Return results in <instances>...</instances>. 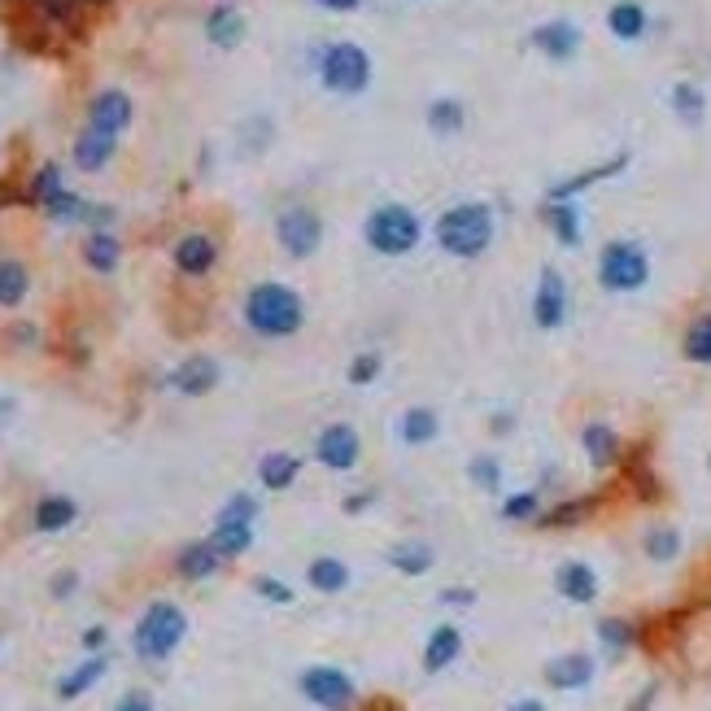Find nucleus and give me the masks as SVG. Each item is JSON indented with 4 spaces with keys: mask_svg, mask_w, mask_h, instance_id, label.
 Wrapping results in <instances>:
<instances>
[{
    "mask_svg": "<svg viewBox=\"0 0 711 711\" xmlns=\"http://www.w3.org/2000/svg\"><path fill=\"white\" fill-rule=\"evenodd\" d=\"M376 376H380V358L376 354L354 358V367H349V384H371Z\"/></svg>",
    "mask_w": 711,
    "mask_h": 711,
    "instance_id": "c03bdc74",
    "label": "nucleus"
},
{
    "mask_svg": "<svg viewBox=\"0 0 711 711\" xmlns=\"http://www.w3.org/2000/svg\"><path fill=\"white\" fill-rule=\"evenodd\" d=\"M445 602H459V607H467V602H476V594H472V589H450Z\"/></svg>",
    "mask_w": 711,
    "mask_h": 711,
    "instance_id": "8fccbe9b",
    "label": "nucleus"
},
{
    "mask_svg": "<svg viewBox=\"0 0 711 711\" xmlns=\"http://www.w3.org/2000/svg\"><path fill=\"white\" fill-rule=\"evenodd\" d=\"M88 123L101 127V131H110V136H118V131L131 123V101H127V92H118V88L101 92V96L92 101V110H88Z\"/></svg>",
    "mask_w": 711,
    "mask_h": 711,
    "instance_id": "ddd939ff",
    "label": "nucleus"
},
{
    "mask_svg": "<svg viewBox=\"0 0 711 711\" xmlns=\"http://www.w3.org/2000/svg\"><path fill=\"white\" fill-rule=\"evenodd\" d=\"M707 467H711V454H707Z\"/></svg>",
    "mask_w": 711,
    "mask_h": 711,
    "instance_id": "5fc2aeb1",
    "label": "nucleus"
},
{
    "mask_svg": "<svg viewBox=\"0 0 711 711\" xmlns=\"http://www.w3.org/2000/svg\"><path fill=\"white\" fill-rule=\"evenodd\" d=\"M428 127L441 131V136H454V131L463 127V105L459 101H437L428 110Z\"/></svg>",
    "mask_w": 711,
    "mask_h": 711,
    "instance_id": "e433bc0d",
    "label": "nucleus"
},
{
    "mask_svg": "<svg viewBox=\"0 0 711 711\" xmlns=\"http://www.w3.org/2000/svg\"><path fill=\"white\" fill-rule=\"evenodd\" d=\"M101 642H105V629H88V637H83V646H88V650L101 646Z\"/></svg>",
    "mask_w": 711,
    "mask_h": 711,
    "instance_id": "603ef678",
    "label": "nucleus"
},
{
    "mask_svg": "<svg viewBox=\"0 0 711 711\" xmlns=\"http://www.w3.org/2000/svg\"><path fill=\"white\" fill-rule=\"evenodd\" d=\"M214 568H219V550H214L210 541H197V546H188L179 554V572H184L188 581H206Z\"/></svg>",
    "mask_w": 711,
    "mask_h": 711,
    "instance_id": "bb28decb",
    "label": "nucleus"
},
{
    "mask_svg": "<svg viewBox=\"0 0 711 711\" xmlns=\"http://www.w3.org/2000/svg\"><path fill=\"white\" fill-rule=\"evenodd\" d=\"M672 110H677L690 127H698V123H703L707 101H703V92H698L694 83H677V88H672Z\"/></svg>",
    "mask_w": 711,
    "mask_h": 711,
    "instance_id": "f704fd0d",
    "label": "nucleus"
},
{
    "mask_svg": "<svg viewBox=\"0 0 711 711\" xmlns=\"http://www.w3.org/2000/svg\"><path fill=\"white\" fill-rule=\"evenodd\" d=\"M297 472H301V463L293 459V454H267L262 467H258V476H262V485L267 489H288L297 480Z\"/></svg>",
    "mask_w": 711,
    "mask_h": 711,
    "instance_id": "c756f323",
    "label": "nucleus"
},
{
    "mask_svg": "<svg viewBox=\"0 0 711 711\" xmlns=\"http://www.w3.org/2000/svg\"><path fill=\"white\" fill-rule=\"evenodd\" d=\"M105 677V659L96 655V659H88V664H79L75 672H70V677H62V685H57V694L62 698H79L83 690H92L96 681Z\"/></svg>",
    "mask_w": 711,
    "mask_h": 711,
    "instance_id": "72a5a7b5",
    "label": "nucleus"
},
{
    "mask_svg": "<svg viewBox=\"0 0 711 711\" xmlns=\"http://www.w3.org/2000/svg\"><path fill=\"white\" fill-rule=\"evenodd\" d=\"M319 75L332 92L354 96V92H363L367 79H371V57L358 44H332L319 62Z\"/></svg>",
    "mask_w": 711,
    "mask_h": 711,
    "instance_id": "423d86ee",
    "label": "nucleus"
},
{
    "mask_svg": "<svg viewBox=\"0 0 711 711\" xmlns=\"http://www.w3.org/2000/svg\"><path fill=\"white\" fill-rule=\"evenodd\" d=\"M83 258H88L92 271L110 275V271L118 267V236H114V232H92L88 245H83Z\"/></svg>",
    "mask_w": 711,
    "mask_h": 711,
    "instance_id": "393cba45",
    "label": "nucleus"
},
{
    "mask_svg": "<svg viewBox=\"0 0 711 711\" xmlns=\"http://www.w3.org/2000/svg\"><path fill=\"white\" fill-rule=\"evenodd\" d=\"M546 223L554 227L559 245H581V214L572 210V201H546Z\"/></svg>",
    "mask_w": 711,
    "mask_h": 711,
    "instance_id": "412c9836",
    "label": "nucleus"
},
{
    "mask_svg": "<svg viewBox=\"0 0 711 711\" xmlns=\"http://www.w3.org/2000/svg\"><path fill=\"white\" fill-rule=\"evenodd\" d=\"M511 711H546L541 698H520V703H511Z\"/></svg>",
    "mask_w": 711,
    "mask_h": 711,
    "instance_id": "3c124183",
    "label": "nucleus"
},
{
    "mask_svg": "<svg viewBox=\"0 0 711 711\" xmlns=\"http://www.w3.org/2000/svg\"><path fill=\"white\" fill-rule=\"evenodd\" d=\"M533 44L546 57H554V62H568L576 48H581V31H576L572 22H546V27L533 31Z\"/></svg>",
    "mask_w": 711,
    "mask_h": 711,
    "instance_id": "2eb2a0df",
    "label": "nucleus"
},
{
    "mask_svg": "<svg viewBox=\"0 0 711 711\" xmlns=\"http://www.w3.org/2000/svg\"><path fill=\"white\" fill-rule=\"evenodd\" d=\"M581 445H585V459L594 463L598 472H602V467L616 463V459H620V450H624V445H620V432L611 428V424H585Z\"/></svg>",
    "mask_w": 711,
    "mask_h": 711,
    "instance_id": "4468645a",
    "label": "nucleus"
},
{
    "mask_svg": "<svg viewBox=\"0 0 711 711\" xmlns=\"http://www.w3.org/2000/svg\"><path fill=\"white\" fill-rule=\"evenodd\" d=\"M459 650H463V633L454 629V624H441V629L428 637V650H424V668H428V672H441V668H450L454 659H459Z\"/></svg>",
    "mask_w": 711,
    "mask_h": 711,
    "instance_id": "6ab92c4d",
    "label": "nucleus"
},
{
    "mask_svg": "<svg viewBox=\"0 0 711 711\" xmlns=\"http://www.w3.org/2000/svg\"><path fill=\"white\" fill-rule=\"evenodd\" d=\"M642 550H646V559H655V563H672L681 554V533L672 524H655L646 533L642 541Z\"/></svg>",
    "mask_w": 711,
    "mask_h": 711,
    "instance_id": "c85d7f7f",
    "label": "nucleus"
},
{
    "mask_svg": "<svg viewBox=\"0 0 711 711\" xmlns=\"http://www.w3.org/2000/svg\"><path fill=\"white\" fill-rule=\"evenodd\" d=\"M301 297L284 284H258L245 301V319L258 336H293L301 328Z\"/></svg>",
    "mask_w": 711,
    "mask_h": 711,
    "instance_id": "f257e3e1",
    "label": "nucleus"
},
{
    "mask_svg": "<svg viewBox=\"0 0 711 711\" xmlns=\"http://www.w3.org/2000/svg\"><path fill=\"white\" fill-rule=\"evenodd\" d=\"M184 633H188L184 611L171 607V602H153V607L144 611V620L136 624V655L140 659H166L179 642H184Z\"/></svg>",
    "mask_w": 711,
    "mask_h": 711,
    "instance_id": "7ed1b4c3",
    "label": "nucleus"
},
{
    "mask_svg": "<svg viewBox=\"0 0 711 711\" xmlns=\"http://www.w3.org/2000/svg\"><path fill=\"white\" fill-rule=\"evenodd\" d=\"M214 258H219V249H214L210 236H184L175 245V267L184 275H206L214 267Z\"/></svg>",
    "mask_w": 711,
    "mask_h": 711,
    "instance_id": "f3484780",
    "label": "nucleus"
},
{
    "mask_svg": "<svg viewBox=\"0 0 711 711\" xmlns=\"http://www.w3.org/2000/svg\"><path fill=\"white\" fill-rule=\"evenodd\" d=\"M594 655H585V650H568V655L550 659L546 664V685L550 690H585L589 681H594Z\"/></svg>",
    "mask_w": 711,
    "mask_h": 711,
    "instance_id": "9b49d317",
    "label": "nucleus"
},
{
    "mask_svg": "<svg viewBox=\"0 0 711 711\" xmlns=\"http://www.w3.org/2000/svg\"><path fill=\"white\" fill-rule=\"evenodd\" d=\"M537 511H541V498L533 489H524V493H511V498H506V506H502V515L506 520H537Z\"/></svg>",
    "mask_w": 711,
    "mask_h": 711,
    "instance_id": "58836bf2",
    "label": "nucleus"
},
{
    "mask_svg": "<svg viewBox=\"0 0 711 711\" xmlns=\"http://www.w3.org/2000/svg\"><path fill=\"white\" fill-rule=\"evenodd\" d=\"M62 192V171L57 166H44L40 175L31 179V188H27V201H35V206H48V201Z\"/></svg>",
    "mask_w": 711,
    "mask_h": 711,
    "instance_id": "4c0bfd02",
    "label": "nucleus"
},
{
    "mask_svg": "<svg viewBox=\"0 0 711 711\" xmlns=\"http://www.w3.org/2000/svg\"><path fill=\"white\" fill-rule=\"evenodd\" d=\"M27 267L14 258H5L0 262V306H18L22 297H27Z\"/></svg>",
    "mask_w": 711,
    "mask_h": 711,
    "instance_id": "473e14b6",
    "label": "nucleus"
},
{
    "mask_svg": "<svg viewBox=\"0 0 711 711\" xmlns=\"http://www.w3.org/2000/svg\"><path fill=\"white\" fill-rule=\"evenodd\" d=\"M249 541H253L249 524H223V520H219V528H214V537H210V546L219 550V559H236V554L249 550Z\"/></svg>",
    "mask_w": 711,
    "mask_h": 711,
    "instance_id": "7c9ffc66",
    "label": "nucleus"
},
{
    "mask_svg": "<svg viewBox=\"0 0 711 711\" xmlns=\"http://www.w3.org/2000/svg\"><path fill=\"white\" fill-rule=\"evenodd\" d=\"M533 319H537V328H546V332H554L563 319H568V284H563V275L554 267H546L537 280Z\"/></svg>",
    "mask_w": 711,
    "mask_h": 711,
    "instance_id": "1a4fd4ad",
    "label": "nucleus"
},
{
    "mask_svg": "<svg viewBox=\"0 0 711 711\" xmlns=\"http://www.w3.org/2000/svg\"><path fill=\"white\" fill-rule=\"evenodd\" d=\"M275 232H280V245L293 253V258H310V253L319 249V240H323V227L315 219V210H306V206L284 210L280 223H275Z\"/></svg>",
    "mask_w": 711,
    "mask_h": 711,
    "instance_id": "6e6552de",
    "label": "nucleus"
},
{
    "mask_svg": "<svg viewBox=\"0 0 711 711\" xmlns=\"http://www.w3.org/2000/svg\"><path fill=\"white\" fill-rule=\"evenodd\" d=\"M585 511H589V502H563V506H554V511L541 515V524H550V528H568V524L581 520Z\"/></svg>",
    "mask_w": 711,
    "mask_h": 711,
    "instance_id": "37998d69",
    "label": "nucleus"
},
{
    "mask_svg": "<svg viewBox=\"0 0 711 711\" xmlns=\"http://www.w3.org/2000/svg\"><path fill=\"white\" fill-rule=\"evenodd\" d=\"M554 589H559L568 602H576V607H589L602 585H598V572L589 568L585 559H568V563H559V572H554Z\"/></svg>",
    "mask_w": 711,
    "mask_h": 711,
    "instance_id": "f8f14e48",
    "label": "nucleus"
},
{
    "mask_svg": "<svg viewBox=\"0 0 711 711\" xmlns=\"http://www.w3.org/2000/svg\"><path fill=\"white\" fill-rule=\"evenodd\" d=\"M118 711H153V698L149 694H127L123 703H118Z\"/></svg>",
    "mask_w": 711,
    "mask_h": 711,
    "instance_id": "49530a36",
    "label": "nucleus"
},
{
    "mask_svg": "<svg viewBox=\"0 0 711 711\" xmlns=\"http://www.w3.org/2000/svg\"><path fill=\"white\" fill-rule=\"evenodd\" d=\"M83 5H105V0H83Z\"/></svg>",
    "mask_w": 711,
    "mask_h": 711,
    "instance_id": "864d4df0",
    "label": "nucleus"
},
{
    "mask_svg": "<svg viewBox=\"0 0 711 711\" xmlns=\"http://www.w3.org/2000/svg\"><path fill=\"white\" fill-rule=\"evenodd\" d=\"M70 589H75V572H62V576L53 581V594H57V598H66Z\"/></svg>",
    "mask_w": 711,
    "mask_h": 711,
    "instance_id": "de8ad7c7",
    "label": "nucleus"
},
{
    "mask_svg": "<svg viewBox=\"0 0 711 711\" xmlns=\"http://www.w3.org/2000/svg\"><path fill=\"white\" fill-rule=\"evenodd\" d=\"M323 9H332V14H349V9H358V0H319Z\"/></svg>",
    "mask_w": 711,
    "mask_h": 711,
    "instance_id": "09e8293b",
    "label": "nucleus"
},
{
    "mask_svg": "<svg viewBox=\"0 0 711 711\" xmlns=\"http://www.w3.org/2000/svg\"><path fill=\"white\" fill-rule=\"evenodd\" d=\"M206 35H210V44H219V48H236L240 35H245V18H240L236 9H214L206 22Z\"/></svg>",
    "mask_w": 711,
    "mask_h": 711,
    "instance_id": "4be33fe9",
    "label": "nucleus"
},
{
    "mask_svg": "<svg viewBox=\"0 0 711 711\" xmlns=\"http://www.w3.org/2000/svg\"><path fill=\"white\" fill-rule=\"evenodd\" d=\"M598 280L607 293H637L650 280V258L633 240H611L598 258Z\"/></svg>",
    "mask_w": 711,
    "mask_h": 711,
    "instance_id": "20e7f679",
    "label": "nucleus"
},
{
    "mask_svg": "<svg viewBox=\"0 0 711 711\" xmlns=\"http://www.w3.org/2000/svg\"><path fill=\"white\" fill-rule=\"evenodd\" d=\"M258 594H262V598H271V602H293V589L280 585L275 576H258Z\"/></svg>",
    "mask_w": 711,
    "mask_h": 711,
    "instance_id": "a18cd8bd",
    "label": "nucleus"
},
{
    "mask_svg": "<svg viewBox=\"0 0 711 711\" xmlns=\"http://www.w3.org/2000/svg\"><path fill=\"white\" fill-rule=\"evenodd\" d=\"M432 546H424V541H402V546H393V554H389V563L397 572H406V576H419V572H428L432 568Z\"/></svg>",
    "mask_w": 711,
    "mask_h": 711,
    "instance_id": "a878e982",
    "label": "nucleus"
},
{
    "mask_svg": "<svg viewBox=\"0 0 711 711\" xmlns=\"http://www.w3.org/2000/svg\"><path fill=\"white\" fill-rule=\"evenodd\" d=\"M607 27L616 31L620 40H637V35L646 31V9L637 5V0H620V5L607 14Z\"/></svg>",
    "mask_w": 711,
    "mask_h": 711,
    "instance_id": "cd10ccee",
    "label": "nucleus"
},
{
    "mask_svg": "<svg viewBox=\"0 0 711 711\" xmlns=\"http://www.w3.org/2000/svg\"><path fill=\"white\" fill-rule=\"evenodd\" d=\"M253 515H258V502H253L249 493H236V498L223 506L219 520H223V524H253Z\"/></svg>",
    "mask_w": 711,
    "mask_h": 711,
    "instance_id": "79ce46f5",
    "label": "nucleus"
},
{
    "mask_svg": "<svg viewBox=\"0 0 711 711\" xmlns=\"http://www.w3.org/2000/svg\"><path fill=\"white\" fill-rule=\"evenodd\" d=\"M598 642H602V650L620 655V650L633 646V624L629 620H598Z\"/></svg>",
    "mask_w": 711,
    "mask_h": 711,
    "instance_id": "c9c22d12",
    "label": "nucleus"
},
{
    "mask_svg": "<svg viewBox=\"0 0 711 711\" xmlns=\"http://www.w3.org/2000/svg\"><path fill=\"white\" fill-rule=\"evenodd\" d=\"M75 515H79V506L70 498H44L35 506V528H40V533H57V528L75 524Z\"/></svg>",
    "mask_w": 711,
    "mask_h": 711,
    "instance_id": "5701e85b",
    "label": "nucleus"
},
{
    "mask_svg": "<svg viewBox=\"0 0 711 711\" xmlns=\"http://www.w3.org/2000/svg\"><path fill=\"white\" fill-rule=\"evenodd\" d=\"M437 240H441L445 253H454V258H476V253H485L489 240H493L489 206H454L450 214H441Z\"/></svg>",
    "mask_w": 711,
    "mask_h": 711,
    "instance_id": "f03ea898",
    "label": "nucleus"
},
{
    "mask_svg": "<svg viewBox=\"0 0 711 711\" xmlns=\"http://www.w3.org/2000/svg\"><path fill=\"white\" fill-rule=\"evenodd\" d=\"M306 581L319 589V594H341V589L349 585V568L341 559H315L306 572Z\"/></svg>",
    "mask_w": 711,
    "mask_h": 711,
    "instance_id": "b1692460",
    "label": "nucleus"
},
{
    "mask_svg": "<svg viewBox=\"0 0 711 711\" xmlns=\"http://www.w3.org/2000/svg\"><path fill=\"white\" fill-rule=\"evenodd\" d=\"M301 694L328 711H345L354 703V681L341 668H310V672H301Z\"/></svg>",
    "mask_w": 711,
    "mask_h": 711,
    "instance_id": "0eeeda50",
    "label": "nucleus"
},
{
    "mask_svg": "<svg viewBox=\"0 0 711 711\" xmlns=\"http://www.w3.org/2000/svg\"><path fill=\"white\" fill-rule=\"evenodd\" d=\"M685 358L698 367H711V315H698L685 328Z\"/></svg>",
    "mask_w": 711,
    "mask_h": 711,
    "instance_id": "2f4dec72",
    "label": "nucleus"
},
{
    "mask_svg": "<svg viewBox=\"0 0 711 711\" xmlns=\"http://www.w3.org/2000/svg\"><path fill=\"white\" fill-rule=\"evenodd\" d=\"M48 214H53V219H62V223H70V219H83V214H88V206H83V201L75 197V192H57V197L53 201H48V206H44Z\"/></svg>",
    "mask_w": 711,
    "mask_h": 711,
    "instance_id": "a19ab883",
    "label": "nucleus"
},
{
    "mask_svg": "<svg viewBox=\"0 0 711 711\" xmlns=\"http://www.w3.org/2000/svg\"><path fill=\"white\" fill-rule=\"evenodd\" d=\"M114 140H118V136H110V131H101V127L88 123V131H83V136L75 140V162H79V171H101V166L114 158Z\"/></svg>",
    "mask_w": 711,
    "mask_h": 711,
    "instance_id": "dca6fc26",
    "label": "nucleus"
},
{
    "mask_svg": "<svg viewBox=\"0 0 711 711\" xmlns=\"http://www.w3.org/2000/svg\"><path fill=\"white\" fill-rule=\"evenodd\" d=\"M214 384H219V363H214V358H188V363L175 371V389L188 397L210 393Z\"/></svg>",
    "mask_w": 711,
    "mask_h": 711,
    "instance_id": "a211bd4d",
    "label": "nucleus"
},
{
    "mask_svg": "<svg viewBox=\"0 0 711 711\" xmlns=\"http://www.w3.org/2000/svg\"><path fill=\"white\" fill-rule=\"evenodd\" d=\"M472 480H476L480 489L493 493V489L502 485V463L493 459V454H476V459H472Z\"/></svg>",
    "mask_w": 711,
    "mask_h": 711,
    "instance_id": "ea45409f",
    "label": "nucleus"
},
{
    "mask_svg": "<svg viewBox=\"0 0 711 711\" xmlns=\"http://www.w3.org/2000/svg\"><path fill=\"white\" fill-rule=\"evenodd\" d=\"M358 432L349 428V424H332V428H323L319 432V441H315V454H319V463L323 467H332V472H349V467L358 463Z\"/></svg>",
    "mask_w": 711,
    "mask_h": 711,
    "instance_id": "9d476101",
    "label": "nucleus"
},
{
    "mask_svg": "<svg viewBox=\"0 0 711 711\" xmlns=\"http://www.w3.org/2000/svg\"><path fill=\"white\" fill-rule=\"evenodd\" d=\"M367 245L384 258H402L419 245V219L406 206H384L367 219Z\"/></svg>",
    "mask_w": 711,
    "mask_h": 711,
    "instance_id": "39448f33",
    "label": "nucleus"
},
{
    "mask_svg": "<svg viewBox=\"0 0 711 711\" xmlns=\"http://www.w3.org/2000/svg\"><path fill=\"white\" fill-rule=\"evenodd\" d=\"M437 432H441V419L432 406H415V411H406L402 424H397V437H402L406 445H428Z\"/></svg>",
    "mask_w": 711,
    "mask_h": 711,
    "instance_id": "aec40b11",
    "label": "nucleus"
}]
</instances>
